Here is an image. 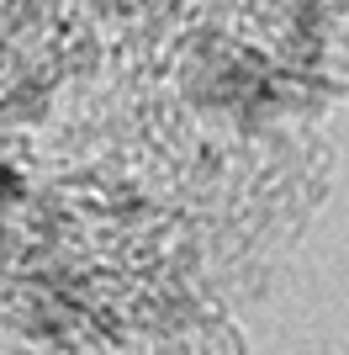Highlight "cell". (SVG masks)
I'll return each mask as SVG.
<instances>
[{"label":"cell","mask_w":349,"mask_h":355,"mask_svg":"<svg viewBox=\"0 0 349 355\" xmlns=\"http://www.w3.org/2000/svg\"><path fill=\"white\" fill-rule=\"evenodd\" d=\"M16 196H21V175L0 164V207H6V202H16Z\"/></svg>","instance_id":"1"}]
</instances>
